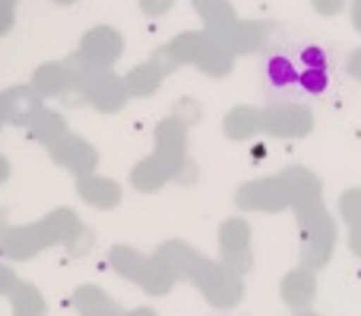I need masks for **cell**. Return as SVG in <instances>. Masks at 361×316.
Instances as JSON below:
<instances>
[{"mask_svg":"<svg viewBox=\"0 0 361 316\" xmlns=\"http://www.w3.org/2000/svg\"><path fill=\"white\" fill-rule=\"evenodd\" d=\"M111 263H114V269H118L121 275H127L130 282H137V285H143L146 291H152V294H162L165 288L171 285V272L159 263V256H140L137 250H121V247H114L111 250Z\"/></svg>","mask_w":361,"mask_h":316,"instance_id":"1","label":"cell"},{"mask_svg":"<svg viewBox=\"0 0 361 316\" xmlns=\"http://www.w3.org/2000/svg\"><path fill=\"white\" fill-rule=\"evenodd\" d=\"M305 222V244H301V256H305L307 269H317L330 260L333 241H336V231H333V222L326 218V209H320L317 203L311 206V215L301 218Z\"/></svg>","mask_w":361,"mask_h":316,"instance_id":"2","label":"cell"},{"mask_svg":"<svg viewBox=\"0 0 361 316\" xmlns=\"http://www.w3.org/2000/svg\"><path fill=\"white\" fill-rule=\"evenodd\" d=\"M219 247H222L225 266H231L235 272L250 269V228L241 218H231V222L222 225V231H219Z\"/></svg>","mask_w":361,"mask_h":316,"instance_id":"3","label":"cell"},{"mask_svg":"<svg viewBox=\"0 0 361 316\" xmlns=\"http://www.w3.org/2000/svg\"><path fill=\"white\" fill-rule=\"evenodd\" d=\"M314 288H317L314 269L298 266L295 272L286 275V282H282V298H286V304H292L295 310H305V307L314 301Z\"/></svg>","mask_w":361,"mask_h":316,"instance_id":"4","label":"cell"},{"mask_svg":"<svg viewBox=\"0 0 361 316\" xmlns=\"http://www.w3.org/2000/svg\"><path fill=\"white\" fill-rule=\"evenodd\" d=\"M267 130H276V133H301L311 127V114L307 108H298V105H282V108H269L267 118H263Z\"/></svg>","mask_w":361,"mask_h":316,"instance_id":"5","label":"cell"},{"mask_svg":"<svg viewBox=\"0 0 361 316\" xmlns=\"http://www.w3.org/2000/svg\"><path fill=\"white\" fill-rule=\"evenodd\" d=\"M118 51H121V35L111 29H92L86 35V42H82V54H89L92 63H99V67H108Z\"/></svg>","mask_w":361,"mask_h":316,"instance_id":"6","label":"cell"},{"mask_svg":"<svg viewBox=\"0 0 361 316\" xmlns=\"http://www.w3.org/2000/svg\"><path fill=\"white\" fill-rule=\"evenodd\" d=\"M80 193L89 199V203L102 206V209H108V206H114L121 199L118 184H111V180H105V177H82L80 180Z\"/></svg>","mask_w":361,"mask_h":316,"instance_id":"7","label":"cell"},{"mask_svg":"<svg viewBox=\"0 0 361 316\" xmlns=\"http://www.w3.org/2000/svg\"><path fill=\"white\" fill-rule=\"evenodd\" d=\"M76 307L82 310V316H124L99 288H80L76 294Z\"/></svg>","mask_w":361,"mask_h":316,"instance_id":"8","label":"cell"},{"mask_svg":"<svg viewBox=\"0 0 361 316\" xmlns=\"http://www.w3.org/2000/svg\"><path fill=\"white\" fill-rule=\"evenodd\" d=\"M171 174V165H159V161H140L137 171H133V184L140 190H156L165 177Z\"/></svg>","mask_w":361,"mask_h":316,"instance_id":"9","label":"cell"},{"mask_svg":"<svg viewBox=\"0 0 361 316\" xmlns=\"http://www.w3.org/2000/svg\"><path fill=\"white\" fill-rule=\"evenodd\" d=\"M159 80H162V70H159L156 63H146V67H137L127 76V89H133V92H140V95L143 92L149 95V92H156Z\"/></svg>","mask_w":361,"mask_h":316,"instance_id":"10","label":"cell"},{"mask_svg":"<svg viewBox=\"0 0 361 316\" xmlns=\"http://www.w3.org/2000/svg\"><path fill=\"white\" fill-rule=\"evenodd\" d=\"M339 212H343V218L352 225V228H358L361 225V190H349L343 196V203H339Z\"/></svg>","mask_w":361,"mask_h":316,"instance_id":"11","label":"cell"},{"mask_svg":"<svg viewBox=\"0 0 361 316\" xmlns=\"http://www.w3.org/2000/svg\"><path fill=\"white\" fill-rule=\"evenodd\" d=\"M349 73H352V76H358V80H361V48L349 57Z\"/></svg>","mask_w":361,"mask_h":316,"instance_id":"12","label":"cell"},{"mask_svg":"<svg viewBox=\"0 0 361 316\" xmlns=\"http://www.w3.org/2000/svg\"><path fill=\"white\" fill-rule=\"evenodd\" d=\"M169 4H171V0H143V6H146L149 13H162Z\"/></svg>","mask_w":361,"mask_h":316,"instance_id":"13","label":"cell"},{"mask_svg":"<svg viewBox=\"0 0 361 316\" xmlns=\"http://www.w3.org/2000/svg\"><path fill=\"white\" fill-rule=\"evenodd\" d=\"M349 247H352V250H355V253L361 256V225H358V228H352V237H349Z\"/></svg>","mask_w":361,"mask_h":316,"instance_id":"14","label":"cell"},{"mask_svg":"<svg viewBox=\"0 0 361 316\" xmlns=\"http://www.w3.org/2000/svg\"><path fill=\"white\" fill-rule=\"evenodd\" d=\"M352 19H355V25L361 29V0H355V4H352Z\"/></svg>","mask_w":361,"mask_h":316,"instance_id":"15","label":"cell"},{"mask_svg":"<svg viewBox=\"0 0 361 316\" xmlns=\"http://www.w3.org/2000/svg\"><path fill=\"white\" fill-rule=\"evenodd\" d=\"M317 6L330 13V10H336V6H339V0H317Z\"/></svg>","mask_w":361,"mask_h":316,"instance_id":"16","label":"cell"},{"mask_svg":"<svg viewBox=\"0 0 361 316\" xmlns=\"http://www.w3.org/2000/svg\"><path fill=\"white\" fill-rule=\"evenodd\" d=\"M130 316H156V313H152V310H133Z\"/></svg>","mask_w":361,"mask_h":316,"instance_id":"17","label":"cell"}]
</instances>
